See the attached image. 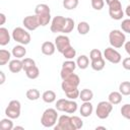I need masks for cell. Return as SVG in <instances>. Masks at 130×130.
<instances>
[{
  "mask_svg": "<svg viewBox=\"0 0 130 130\" xmlns=\"http://www.w3.org/2000/svg\"><path fill=\"white\" fill-rule=\"evenodd\" d=\"M57 119H58L57 109L49 108L43 113L42 118H41V123L44 127L50 128V127L55 126V124L57 123Z\"/></svg>",
  "mask_w": 130,
  "mask_h": 130,
  "instance_id": "1",
  "label": "cell"
},
{
  "mask_svg": "<svg viewBox=\"0 0 130 130\" xmlns=\"http://www.w3.org/2000/svg\"><path fill=\"white\" fill-rule=\"evenodd\" d=\"M109 41L113 48L119 49L122 46H124L126 42V36L124 32H122L119 29H113L109 34Z\"/></svg>",
  "mask_w": 130,
  "mask_h": 130,
  "instance_id": "2",
  "label": "cell"
},
{
  "mask_svg": "<svg viewBox=\"0 0 130 130\" xmlns=\"http://www.w3.org/2000/svg\"><path fill=\"white\" fill-rule=\"evenodd\" d=\"M12 39L20 45H27L30 43L29 32L22 27H15L12 30Z\"/></svg>",
  "mask_w": 130,
  "mask_h": 130,
  "instance_id": "3",
  "label": "cell"
},
{
  "mask_svg": "<svg viewBox=\"0 0 130 130\" xmlns=\"http://www.w3.org/2000/svg\"><path fill=\"white\" fill-rule=\"evenodd\" d=\"M79 83H80L79 76L77 74H75V73H72L68 77H66L65 79H63L62 84H61V87H62V90L64 92H66V91H69V90H72V89L77 88V86L79 85Z\"/></svg>",
  "mask_w": 130,
  "mask_h": 130,
  "instance_id": "4",
  "label": "cell"
},
{
  "mask_svg": "<svg viewBox=\"0 0 130 130\" xmlns=\"http://www.w3.org/2000/svg\"><path fill=\"white\" fill-rule=\"evenodd\" d=\"M113 110V105L110 103V102H107V101H102L98 104L96 106V110H95V115L98 118L104 120V119H107L111 112Z\"/></svg>",
  "mask_w": 130,
  "mask_h": 130,
  "instance_id": "5",
  "label": "cell"
},
{
  "mask_svg": "<svg viewBox=\"0 0 130 130\" xmlns=\"http://www.w3.org/2000/svg\"><path fill=\"white\" fill-rule=\"evenodd\" d=\"M20 108L21 105L19 101H10L7 108L5 109V115L10 119H17L20 116Z\"/></svg>",
  "mask_w": 130,
  "mask_h": 130,
  "instance_id": "6",
  "label": "cell"
},
{
  "mask_svg": "<svg viewBox=\"0 0 130 130\" xmlns=\"http://www.w3.org/2000/svg\"><path fill=\"white\" fill-rule=\"evenodd\" d=\"M55 130H75L72 123L71 117L68 115H62L58 118V124L54 126Z\"/></svg>",
  "mask_w": 130,
  "mask_h": 130,
  "instance_id": "7",
  "label": "cell"
},
{
  "mask_svg": "<svg viewBox=\"0 0 130 130\" xmlns=\"http://www.w3.org/2000/svg\"><path fill=\"white\" fill-rule=\"evenodd\" d=\"M104 56L106 58V60H108L109 62L113 63V64H118L120 63L121 61V54L115 50L113 47H109V48H106L105 51H104Z\"/></svg>",
  "mask_w": 130,
  "mask_h": 130,
  "instance_id": "8",
  "label": "cell"
},
{
  "mask_svg": "<svg viewBox=\"0 0 130 130\" xmlns=\"http://www.w3.org/2000/svg\"><path fill=\"white\" fill-rule=\"evenodd\" d=\"M65 23H66V18L64 16L57 15L52 19L50 29L52 32H62Z\"/></svg>",
  "mask_w": 130,
  "mask_h": 130,
  "instance_id": "9",
  "label": "cell"
},
{
  "mask_svg": "<svg viewBox=\"0 0 130 130\" xmlns=\"http://www.w3.org/2000/svg\"><path fill=\"white\" fill-rule=\"evenodd\" d=\"M22 23L24 25V27L27 29V30H36L40 25V22H39V18H38V15H28V16H25L22 20Z\"/></svg>",
  "mask_w": 130,
  "mask_h": 130,
  "instance_id": "10",
  "label": "cell"
},
{
  "mask_svg": "<svg viewBox=\"0 0 130 130\" xmlns=\"http://www.w3.org/2000/svg\"><path fill=\"white\" fill-rule=\"evenodd\" d=\"M76 66H77L76 63H75L74 61H72V60H67V61L63 62V64H62V69H61V73H60L61 78H62V79H65V78L68 77L70 74H72L73 71L75 70Z\"/></svg>",
  "mask_w": 130,
  "mask_h": 130,
  "instance_id": "11",
  "label": "cell"
},
{
  "mask_svg": "<svg viewBox=\"0 0 130 130\" xmlns=\"http://www.w3.org/2000/svg\"><path fill=\"white\" fill-rule=\"evenodd\" d=\"M55 46H56V49H57L58 52L63 53L65 51V49H67L69 46H71L70 45V40L67 36L60 35L55 39Z\"/></svg>",
  "mask_w": 130,
  "mask_h": 130,
  "instance_id": "12",
  "label": "cell"
},
{
  "mask_svg": "<svg viewBox=\"0 0 130 130\" xmlns=\"http://www.w3.org/2000/svg\"><path fill=\"white\" fill-rule=\"evenodd\" d=\"M41 51L44 55L46 56H51L55 53L56 51V46H55V43H52L50 41L48 42H44L42 44V47H41Z\"/></svg>",
  "mask_w": 130,
  "mask_h": 130,
  "instance_id": "13",
  "label": "cell"
},
{
  "mask_svg": "<svg viewBox=\"0 0 130 130\" xmlns=\"http://www.w3.org/2000/svg\"><path fill=\"white\" fill-rule=\"evenodd\" d=\"M8 67H9V70L12 73H18V72H20L23 69L22 60H19V59L11 60L9 62V64H8Z\"/></svg>",
  "mask_w": 130,
  "mask_h": 130,
  "instance_id": "14",
  "label": "cell"
},
{
  "mask_svg": "<svg viewBox=\"0 0 130 130\" xmlns=\"http://www.w3.org/2000/svg\"><path fill=\"white\" fill-rule=\"evenodd\" d=\"M11 54L13 55V57H15L16 59H21L25 56L26 54V49L23 47V45H16L12 48Z\"/></svg>",
  "mask_w": 130,
  "mask_h": 130,
  "instance_id": "15",
  "label": "cell"
},
{
  "mask_svg": "<svg viewBox=\"0 0 130 130\" xmlns=\"http://www.w3.org/2000/svg\"><path fill=\"white\" fill-rule=\"evenodd\" d=\"M92 111H93V107H92L90 102H83V104L81 105V107L79 109V112H80L81 116L85 117V118L89 117L91 115Z\"/></svg>",
  "mask_w": 130,
  "mask_h": 130,
  "instance_id": "16",
  "label": "cell"
},
{
  "mask_svg": "<svg viewBox=\"0 0 130 130\" xmlns=\"http://www.w3.org/2000/svg\"><path fill=\"white\" fill-rule=\"evenodd\" d=\"M77 110V103L74 102V100H66L65 103V108H64V112L67 114H74Z\"/></svg>",
  "mask_w": 130,
  "mask_h": 130,
  "instance_id": "17",
  "label": "cell"
},
{
  "mask_svg": "<svg viewBox=\"0 0 130 130\" xmlns=\"http://www.w3.org/2000/svg\"><path fill=\"white\" fill-rule=\"evenodd\" d=\"M10 42V35L8 32V29L5 27H0V45L6 46Z\"/></svg>",
  "mask_w": 130,
  "mask_h": 130,
  "instance_id": "18",
  "label": "cell"
},
{
  "mask_svg": "<svg viewBox=\"0 0 130 130\" xmlns=\"http://www.w3.org/2000/svg\"><path fill=\"white\" fill-rule=\"evenodd\" d=\"M108 99L112 105H118L122 102V93L120 91H112L110 92Z\"/></svg>",
  "mask_w": 130,
  "mask_h": 130,
  "instance_id": "19",
  "label": "cell"
},
{
  "mask_svg": "<svg viewBox=\"0 0 130 130\" xmlns=\"http://www.w3.org/2000/svg\"><path fill=\"white\" fill-rule=\"evenodd\" d=\"M42 99H43V101H44L45 103L51 104V103L55 102V100H56V93H55V91L50 90V89H49V90H46V91L43 92Z\"/></svg>",
  "mask_w": 130,
  "mask_h": 130,
  "instance_id": "20",
  "label": "cell"
},
{
  "mask_svg": "<svg viewBox=\"0 0 130 130\" xmlns=\"http://www.w3.org/2000/svg\"><path fill=\"white\" fill-rule=\"evenodd\" d=\"M76 65L80 69H86L89 65V59L85 55H80L76 60Z\"/></svg>",
  "mask_w": 130,
  "mask_h": 130,
  "instance_id": "21",
  "label": "cell"
},
{
  "mask_svg": "<svg viewBox=\"0 0 130 130\" xmlns=\"http://www.w3.org/2000/svg\"><path fill=\"white\" fill-rule=\"evenodd\" d=\"M35 13L37 15H42V14H47V13H51V9L49 7V5L47 4H38L35 8Z\"/></svg>",
  "mask_w": 130,
  "mask_h": 130,
  "instance_id": "22",
  "label": "cell"
},
{
  "mask_svg": "<svg viewBox=\"0 0 130 130\" xmlns=\"http://www.w3.org/2000/svg\"><path fill=\"white\" fill-rule=\"evenodd\" d=\"M92 98H93V92L88 88L82 89L79 93V99L82 102H90Z\"/></svg>",
  "mask_w": 130,
  "mask_h": 130,
  "instance_id": "23",
  "label": "cell"
},
{
  "mask_svg": "<svg viewBox=\"0 0 130 130\" xmlns=\"http://www.w3.org/2000/svg\"><path fill=\"white\" fill-rule=\"evenodd\" d=\"M11 57V53L7 50H0V66L5 65L6 63H8V61L10 60Z\"/></svg>",
  "mask_w": 130,
  "mask_h": 130,
  "instance_id": "24",
  "label": "cell"
},
{
  "mask_svg": "<svg viewBox=\"0 0 130 130\" xmlns=\"http://www.w3.org/2000/svg\"><path fill=\"white\" fill-rule=\"evenodd\" d=\"M91 68L95 71H101L105 68V60L103 58H100L98 60H92L91 64H90Z\"/></svg>",
  "mask_w": 130,
  "mask_h": 130,
  "instance_id": "25",
  "label": "cell"
},
{
  "mask_svg": "<svg viewBox=\"0 0 130 130\" xmlns=\"http://www.w3.org/2000/svg\"><path fill=\"white\" fill-rule=\"evenodd\" d=\"M25 74H26V76H27L29 79H36V78H38L39 75H40V70H39V68L35 65V66L30 67L29 69H27V70L25 71Z\"/></svg>",
  "mask_w": 130,
  "mask_h": 130,
  "instance_id": "26",
  "label": "cell"
},
{
  "mask_svg": "<svg viewBox=\"0 0 130 130\" xmlns=\"http://www.w3.org/2000/svg\"><path fill=\"white\" fill-rule=\"evenodd\" d=\"M40 96H41V93L37 88H30L26 91V98L29 101H37L40 99Z\"/></svg>",
  "mask_w": 130,
  "mask_h": 130,
  "instance_id": "27",
  "label": "cell"
},
{
  "mask_svg": "<svg viewBox=\"0 0 130 130\" xmlns=\"http://www.w3.org/2000/svg\"><path fill=\"white\" fill-rule=\"evenodd\" d=\"M0 128L2 130H12L14 127H13V122L11 121L10 118H5V119H2L0 121Z\"/></svg>",
  "mask_w": 130,
  "mask_h": 130,
  "instance_id": "28",
  "label": "cell"
},
{
  "mask_svg": "<svg viewBox=\"0 0 130 130\" xmlns=\"http://www.w3.org/2000/svg\"><path fill=\"white\" fill-rule=\"evenodd\" d=\"M119 91L122 95H130V81H123L119 85Z\"/></svg>",
  "mask_w": 130,
  "mask_h": 130,
  "instance_id": "29",
  "label": "cell"
},
{
  "mask_svg": "<svg viewBox=\"0 0 130 130\" xmlns=\"http://www.w3.org/2000/svg\"><path fill=\"white\" fill-rule=\"evenodd\" d=\"M89 29H90L89 24L86 21H80L77 24V30L80 35H86L89 31Z\"/></svg>",
  "mask_w": 130,
  "mask_h": 130,
  "instance_id": "30",
  "label": "cell"
},
{
  "mask_svg": "<svg viewBox=\"0 0 130 130\" xmlns=\"http://www.w3.org/2000/svg\"><path fill=\"white\" fill-rule=\"evenodd\" d=\"M109 14H110L111 18H113L115 20H120L124 16V12L122 9H115V10L109 9Z\"/></svg>",
  "mask_w": 130,
  "mask_h": 130,
  "instance_id": "31",
  "label": "cell"
},
{
  "mask_svg": "<svg viewBox=\"0 0 130 130\" xmlns=\"http://www.w3.org/2000/svg\"><path fill=\"white\" fill-rule=\"evenodd\" d=\"M73 28H74V20L72 18H70V17H67L66 18V23L64 25V28H63L62 32L69 34V32H71L73 30Z\"/></svg>",
  "mask_w": 130,
  "mask_h": 130,
  "instance_id": "32",
  "label": "cell"
},
{
  "mask_svg": "<svg viewBox=\"0 0 130 130\" xmlns=\"http://www.w3.org/2000/svg\"><path fill=\"white\" fill-rule=\"evenodd\" d=\"M63 6L67 10H73L78 6V0H63Z\"/></svg>",
  "mask_w": 130,
  "mask_h": 130,
  "instance_id": "33",
  "label": "cell"
},
{
  "mask_svg": "<svg viewBox=\"0 0 130 130\" xmlns=\"http://www.w3.org/2000/svg\"><path fill=\"white\" fill-rule=\"evenodd\" d=\"M62 54H63V56H64L66 59L71 60V59H73V58L76 56V51H75V49H74L72 46H69L67 49H65V51H64Z\"/></svg>",
  "mask_w": 130,
  "mask_h": 130,
  "instance_id": "34",
  "label": "cell"
},
{
  "mask_svg": "<svg viewBox=\"0 0 130 130\" xmlns=\"http://www.w3.org/2000/svg\"><path fill=\"white\" fill-rule=\"evenodd\" d=\"M36 15H37V14H36ZM38 18H39L40 25H42V26H46V25L49 24V22L51 21V13L38 15Z\"/></svg>",
  "mask_w": 130,
  "mask_h": 130,
  "instance_id": "35",
  "label": "cell"
},
{
  "mask_svg": "<svg viewBox=\"0 0 130 130\" xmlns=\"http://www.w3.org/2000/svg\"><path fill=\"white\" fill-rule=\"evenodd\" d=\"M71 123H72V125H73L75 130L80 129L83 126V121L78 116H71Z\"/></svg>",
  "mask_w": 130,
  "mask_h": 130,
  "instance_id": "36",
  "label": "cell"
},
{
  "mask_svg": "<svg viewBox=\"0 0 130 130\" xmlns=\"http://www.w3.org/2000/svg\"><path fill=\"white\" fill-rule=\"evenodd\" d=\"M22 64H23V70L26 71L27 69H29L30 67L35 66L36 65V62L35 60H32L31 58H24L22 60Z\"/></svg>",
  "mask_w": 130,
  "mask_h": 130,
  "instance_id": "37",
  "label": "cell"
},
{
  "mask_svg": "<svg viewBox=\"0 0 130 130\" xmlns=\"http://www.w3.org/2000/svg\"><path fill=\"white\" fill-rule=\"evenodd\" d=\"M79 93H80V91L78 90V88H75V89H72V90L65 92L67 99H69V100H75V99L79 98Z\"/></svg>",
  "mask_w": 130,
  "mask_h": 130,
  "instance_id": "38",
  "label": "cell"
},
{
  "mask_svg": "<svg viewBox=\"0 0 130 130\" xmlns=\"http://www.w3.org/2000/svg\"><path fill=\"white\" fill-rule=\"evenodd\" d=\"M121 114L124 118L130 120V105L129 104H125L124 106H122L121 108Z\"/></svg>",
  "mask_w": 130,
  "mask_h": 130,
  "instance_id": "39",
  "label": "cell"
},
{
  "mask_svg": "<svg viewBox=\"0 0 130 130\" xmlns=\"http://www.w3.org/2000/svg\"><path fill=\"white\" fill-rule=\"evenodd\" d=\"M89 58H90L91 61L92 60H98L100 58H103L102 57V52L99 49H92L90 51V53H89Z\"/></svg>",
  "mask_w": 130,
  "mask_h": 130,
  "instance_id": "40",
  "label": "cell"
},
{
  "mask_svg": "<svg viewBox=\"0 0 130 130\" xmlns=\"http://www.w3.org/2000/svg\"><path fill=\"white\" fill-rule=\"evenodd\" d=\"M91 6L95 10H102L105 6V1L104 0H92L91 1Z\"/></svg>",
  "mask_w": 130,
  "mask_h": 130,
  "instance_id": "41",
  "label": "cell"
},
{
  "mask_svg": "<svg viewBox=\"0 0 130 130\" xmlns=\"http://www.w3.org/2000/svg\"><path fill=\"white\" fill-rule=\"evenodd\" d=\"M121 28L124 32H127V34H130V18H127V19H124L121 23Z\"/></svg>",
  "mask_w": 130,
  "mask_h": 130,
  "instance_id": "42",
  "label": "cell"
},
{
  "mask_svg": "<svg viewBox=\"0 0 130 130\" xmlns=\"http://www.w3.org/2000/svg\"><path fill=\"white\" fill-rule=\"evenodd\" d=\"M109 9L111 10H115V9H122V4L119 0H115L112 3L109 4Z\"/></svg>",
  "mask_w": 130,
  "mask_h": 130,
  "instance_id": "43",
  "label": "cell"
},
{
  "mask_svg": "<svg viewBox=\"0 0 130 130\" xmlns=\"http://www.w3.org/2000/svg\"><path fill=\"white\" fill-rule=\"evenodd\" d=\"M122 66L124 69L130 70V57H127L122 61Z\"/></svg>",
  "mask_w": 130,
  "mask_h": 130,
  "instance_id": "44",
  "label": "cell"
},
{
  "mask_svg": "<svg viewBox=\"0 0 130 130\" xmlns=\"http://www.w3.org/2000/svg\"><path fill=\"white\" fill-rule=\"evenodd\" d=\"M124 48H125V51L127 52V54L130 56V41L125 42V44H124Z\"/></svg>",
  "mask_w": 130,
  "mask_h": 130,
  "instance_id": "45",
  "label": "cell"
},
{
  "mask_svg": "<svg viewBox=\"0 0 130 130\" xmlns=\"http://www.w3.org/2000/svg\"><path fill=\"white\" fill-rule=\"evenodd\" d=\"M0 18H1V21H0V25H3V24L5 23V20H6L5 14H4V13H0Z\"/></svg>",
  "mask_w": 130,
  "mask_h": 130,
  "instance_id": "46",
  "label": "cell"
},
{
  "mask_svg": "<svg viewBox=\"0 0 130 130\" xmlns=\"http://www.w3.org/2000/svg\"><path fill=\"white\" fill-rule=\"evenodd\" d=\"M0 77H1V79H0V84H3L4 81H5V75H4V72H3V71H0Z\"/></svg>",
  "mask_w": 130,
  "mask_h": 130,
  "instance_id": "47",
  "label": "cell"
},
{
  "mask_svg": "<svg viewBox=\"0 0 130 130\" xmlns=\"http://www.w3.org/2000/svg\"><path fill=\"white\" fill-rule=\"evenodd\" d=\"M125 14H126L127 16H129V17H130V4L126 7V9H125Z\"/></svg>",
  "mask_w": 130,
  "mask_h": 130,
  "instance_id": "48",
  "label": "cell"
},
{
  "mask_svg": "<svg viewBox=\"0 0 130 130\" xmlns=\"http://www.w3.org/2000/svg\"><path fill=\"white\" fill-rule=\"evenodd\" d=\"M14 129H15V130H16V129H21V130H23L24 128H23L22 126H16V127H14Z\"/></svg>",
  "mask_w": 130,
  "mask_h": 130,
  "instance_id": "49",
  "label": "cell"
},
{
  "mask_svg": "<svg viewBox=\"0 0 130 130\" xmlns=\"http://www.w3.org/2000/svg\"><path fill=\"white\" fill-rule=\"evenodd\" d=\"M95 129H96V130H98V129H104V130H106V127H104V126H98Z\"/></svg>",
  "mask_w": 130,
  "mask_h": 130,
  "instance_id": "50",
  "label": "cell"
},
{
  "mask_svg": "<svg viewBox=\"0 0 130 130\" xmlns=\"http://www.w3.org/2000/svg\"><path fill=\"white\" fill-rule=\"evenodd\" d=\"M113 1H115V0H106V3L109 5V4H110V3H112Z\"/></svg>",
  "mask_w": 130,
  "mask_h": 130,
  "instance_id": "51",
  "label": "cell"
},
{
  "mask_svg": "<svg viewBox=\"0 0 130 130\" xmlns=\"http://www.w3.org/2000/svg\"><path fill=\"white\" fill-rule=\"evenodd\" d=\"M90 1H92V0H90Z\"/></svg>",
  "mask_w": 130,
  "mask_h": 130,
  "instance_id": "52",
  "label": "cell"
},
{
  "mask_svg": "<svg viewBox=\"0 0 130 130\" xmlns=\"http://www.w3.org/2000/svg\"><path fill=\"white\" fill-rule=\"evenodd\" d=\"M129 1H130V0H129Z\"/></svg>",
  "mask_w": 130,
  "mask_h": 130,
  "instance_id": "53",
  "label": "cell"
}]
</instances>
